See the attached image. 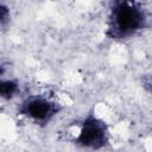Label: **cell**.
Listing matches in <instances>:
<instances>
[{"label":"cell","instance_id":"cell-6","mask_svg":"<svg viewBox=\"0 0 152 152\" xmlns=\"http://www.w3.org/2000/svg\"><path fill=\"white\" fill-rule=\"evenodd\" d=\"M141 87L144 88L145 91L152 95V72L144 75L141 77Z\"/></svg>","mask_w":152,"mask_h":152},{"label":"cell","instance_id":"cell-1","mask_svg":"<svg viewBox=\"0 0 152 152\" xmlns=\"http://www.w3.org/2000/svg\"><path fill=\"white\" fill-rule=\"evenodd\" d=\"M148 26L150 14L141 0H110L104 20V36L108 40H132Z\"/></svg>","mask_w":152,"mask_h":152},{"label":"cell","instance_id":"cell-4","mask_svg":"<svg viewBox=\"0 0 152 152\" xmlns=\"http://www.w3.org/2000/svg\"><path fill=\"white\" fill-rule=\"evenodd\" d=\"M21 93L20 81L15 77L1 76L0 77V97L2 101H12L17 99Z\"/></svg>","mask_w":152,"mask_h":152},{"label":"cell","instance_id":"cell-2","mask_svg":"<svg viewBox=\"0 0 152 152\" xmlns=\"http://www.w3.org/2000/svg\"><path fill=\"white\" fill-rule=\"evenodd\" d=\"M72 142L83 150H104L112 142L110 126L101 115L90 110L78 121Z\"/></svg>","mask_w":152,"mask_h":152},{"label":"cell","instance_id":"cell-5","mask_svg":"<svg viewBox=\"0 0 152 152\" xmlns=\"http://www.w3.org/2000/svg\"><path fill=\"white\" fill-rule=\"evenodd\" d=\"M11 20H12L11 8L5 1H1V5H0V27L2 31H6L10 27Z\"/></svg>","mask_w":152,"mask_h":152},{"label":"cell","instance_id":"cell-7","mask_svg":"<svg viewBox=\"0 0 152 152\" xmlns=\"http://www.w3.org/2000/svg\"><path fill=\"white\" fill-rule=\"evenodd\" d=\"M1 1H5V0H1Z\"/></svg>","mask_w":152,"mask_h":152},{"label":"cell","instance_id":"cell-3","mask_svg":"<svg viewBox=\"0 0 152 152\" xmlns=\"http://www.w3.org/2000/svg\"><path fill=\"white\" fill-rule=\"evenodd\" d=\"M63 104L55 97L43 94H32L23 97L15 108L19 118L32 125L45 127L53 122L63 112Z\"/></svg>","mask_w":152,"mask_h":152}]
</instances>
